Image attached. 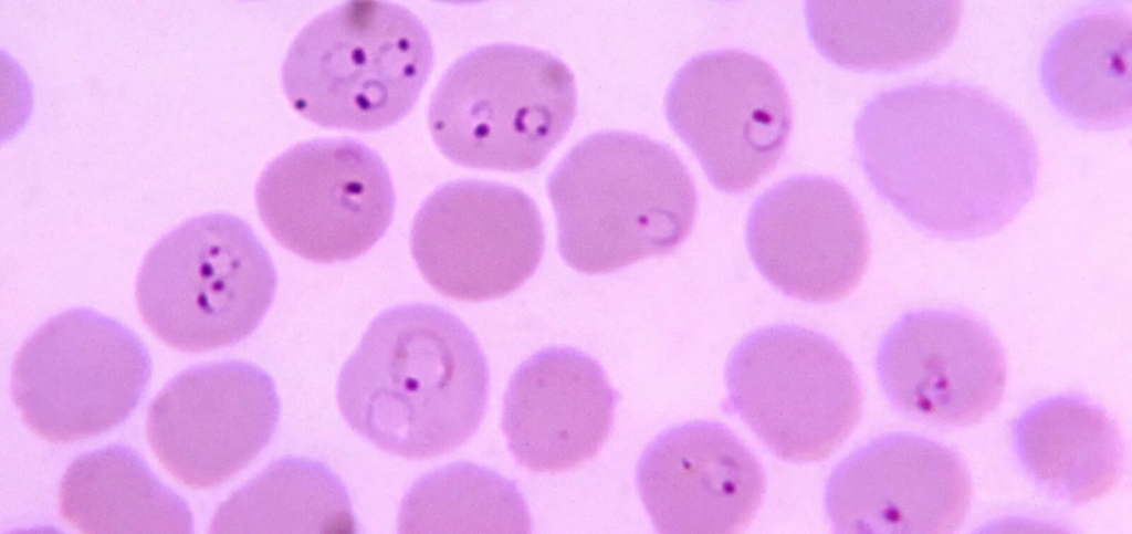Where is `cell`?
Instances as JSON below:
<instances>
[{"label": "cell", "mask_w": 1132, "mask_h": 534, "mask_svg": "<svg viewBox=\"0 0 1132 534\" xmlns=\"http://www.w3.org/2000/svg\"><path fill=\"white\" fill-rule=\"evenodd\" d=\"M855 146L873 190L944 240L1003 230L1038 181V149L1026 123L992 94L960 82L877 94L855 122Z\"/></svg>", "instance_id": "6da1fadb"}, {"label": "cell", "mask_w": 1132, "mask_h": 534, "mask_svg": "<svg viewBox=\"0 0 1132 534\" xmlns=\"http://www.w3.org/2000/svg\"><path fill=\"white\" fill-rule=\"evenodd\" d=\"M489 387L469 327L440 306L415 303L370 323L340 370L337 401L352 429L379 449L428 459L473 436Z\"/></svg>", "instance_id": "7a4b0ae2"}, {"label": "cell", "mask_w": 1132, "mask_h": 534, "mask_svg": "<svg viewBox=\"0 0 1132 534\" xmlns=\"http://www.w3.org/2000/svg\"><path fill=\"white\" fill-rule=\"evenodd\" d=\"M558 250L573 269L600 274L679 247L696 212L694 182L664 144L601 132L574 146L547 180Z\"/></svg>", "instance_id": "3957f363"}, {"label": "cell", "mask_w": 1132, "mask_h": 534, "mask_svg": "<svg viewBox=\"0 0 1132 534\" xmlns=\"http://www.w3.org/2000/svg\"><path fill=\"white\" fill-rule=\"evenodd\" d=\"M432 65L430 34L415 13L390 2L347 1L298 32L282 84L311 123L375 132L410 113Z\"/></svg>", "instance_id": "277c9868"}, {"label": "cell", "mask_w": 1132, "mask_h": 534, "mask_svg": "<svg viewBox=\"0 0 1132 534\" xmlns=\"http://www.w3.org/2000/svg\"><path fill=\"white\" fill-rule=\"evenodd\" d=\"M577 96L572 71L548 52L510 43L476 48L437 85L428 123L457 165L536 169L568 133Z\"/></svg>", "instance_id": "5b68a950"}, {"label": "cell", "mask_w": 1132, "mask_h": 534, "mask_svg": "<svg viewBox=\"0 0 1132 534\" xmlns=\"http://www.w3.org/2000/svg\"><path fill=\"white\" fill-rule=\"evenodd\" d=\"M276 284L273 261L251 227L229 213H209L184 222L148 251L136 301L164 343L208 352L251 335Z\"/></svg>", "instance_id": "8992f818"}, {"label": "cell", "mask_w": 1132, "mask_h": 534, "mask_svg": "<svg viewBox=\"0 0 1132 534\" xmlns=\"http://www.w3.org/2000/svg\"><path fill=\"white\" fill-rule=\"evenodd\" d=\"M727 402L776 457L817 462L830 457L861 416L858 375L826 335L777 324L750 333L730 355Z\"/></svg>", "instance_id": "52a82bcc"}, {"label": "cell", "mask_w": 1132, "mask_h": 534, "mask_svg": "<svg viewBox=\"0 0 1132 534\" xmlns=\"http://www.w3.org/2000/svg\"><path fill=\"white\" fill-rule=\"evenodd\" d=\"M151 374L140 338L85 307L51 317L21 345L11 397L24 423L50 442L104 433L137 407Z\"/></svg>", "instance_id": "ba28073f"}, {"label": "cell", "mask_w": 1132, "mask_h": 534, "mask_svg": "<svg viewBox=\"0 0 1132 534\" xmlns=\"http://www.w3.org/2000/svg\"><path fill=\"white\" fill-rule=\"evenodd\" d=\"M260 219L296 255L317 263L348 261L388 230L395 191L379 155L349 138L315 139L287 149L255 187Z\"/></svg>", "instance_id": "9c48e42d"}, {"label": "cell", "mask_w": 1132, "mask_h": 534, "mask_svg": "<svg viewBox=\"0 0 1132 534\" xmlns=\"http://www.w3.org/2000/svg\"><path fill=\"white\" fill-rule=\"evenodd\" d=\"M671 128L720 191L742 193L776 167L792 128L790 103L777 72L737 50L688 61L664 101Z\"/></svg>", "instance_id": "30bf717a"}, {"label": "cell", "mask_w": 1132, "mask_h": 534, "mask_svg": "<svg viewBox=\"0 0 1132 534\" xmlns=\"http://www.w3.org/2000/svg\"><path fill=\"white\" fill-rule=\"evenodd\" d=\"M410 245L420 273L436 291L481 302L510 294L534 274L544 252V224L522 190L457 180L422 202Z\"/></svg>", "instance_id": "8fae6325"}, {"label": "cell", "mask_w": 1132, "mask_h": 534, "mask_svg": "<svg viewBox=\"0 0 1132 534\" xmlns=\"http://www.w3.org/2000/svg\"><path fill=\"white\" fill-rule=\"evenodd\" d=\"M279 417L271 376L256 365L224 360L175 376L148 407L146 436L177 481L209 489L237 474L268 446Z\"/></svg>", "instance_id": "7c38bea8"}, {"label": "cell", "mask_w": 1132, "mask_h": 534, "mask_svg": "<svg viewBox=\"0 0 1132 534\" xmlns=\"http://www.w3.org/2000/svg\"><path fill=\"white\" fill-rule=\"evenodd\" d=\"M880 386L902 415L941 427L979 422L1000 404L1007 367L992 329L951 308L903 314L876 356Z\"/></svg>", "instance_id": "4fadbf2b"}, {"label": "cell", "mask_w": 1132, "mask_h": 534, "mask_svg": "<svg viewBox=\"0 0 1132 534\" xmlns=\"http://www.w3.org/2000/svg\"><path fill=\"white\" fill-rule=\"evenodd\" d=\"M746 244L774 287L811 303L835 302L850 293L870 251L853 196L838 181L813 175L779 181L755 200Z\"/></svg>", "instance_id": "5bb4252c"}, {"label": "cell", "mask_w": 1132, "mask_h": 534, "mask_svg": "<svg viewBox=\"0 0 1132 534\" xmlns=\"http://www.w3.org/2000/svg\"><path fill=\"white\" fill-rule=\"evenodd\" d=\"M971 500L963 459L906 432L859 447L834 469L825 490L826 512L838 533H952Z\"/></svg>", "instance_id": "9a60e30c"}, {"label": "cell", "mask_w": 1132, "mask_h": 534, "mask_svg": "<svg viewBox=\"0 0 1132 534\" xmlns=\"http://www.w3.org/2000/svg\"><path fill=\"white\" fill-rule=\"evenodd\" d=\"M637 486L659 533H736L765 492L763 468L725 426L691 421L657 436L637 463Z\"/></svg>", "instance_id": "2e32d148"}, {"label": "cell", "mask_w": 1132, "mask_h": 534, "mask_svg": "<svg viewBox=\"0 0 1132 534\" xmlns=\"http://www.w3.org/2000/svg\"><path fill=\"white\" fill-rule=\"evenodd\" d=\"M618 395L597 360L572 347L542 349L513 373L502 429L515 460L560 472L591 459L608 438Z\"/></svg>", "instance_id": "e0dca14e"}, {"label": "cell", "mask_w": 1132, "mask_h": 534, "mask_svg": "<svg viewBox=\"0 0 1132 534\" xmlns=\"http://www.w3.org/2000/svg\"><path fill=\"white\" fill-rule=\"evenodd\" d=\"M1010 440L1036 485L1072 504L1107 494L1122 475L1121 432L1103 408L1081 394L1031 405L1013 421Z\"/></svg>", "instance_id": "ac0fdd59"}, {"label": "cell", "mask_w": 1132, "mask_h": 534, "mask_svg": "<svg viewBox=\"0 0 1132 534\" xmlns=\"http://www.w3.org/2000/svg\"><path fill=\"white\" fill-rule=\"evenodd\" d=\"M1131 13L1101 4L1068 20L1046 44L1041 86L1054 107L1078 127L1131 125Z\"/></svg>", "instance_id": "d6986e66"}, {"label": "cell", "mask_w": 1132, "mask_h": 534, "mask_svg": "<svg viewBox=\"0 0 1132 534\" xmlns=\"http://www.w3.org/2000/svg\"><path fill=\"white\" fill-rule=\"evenodd\" d=\"M960 1H807L805 19L818 52L856 71L897 72L925 63L953 41Z\"/></svg>", "instance_id": "ffe728a7"}, {"label": "cell", "mask_w": 1132, "mask_h": 534, "mask_svg": "<svg viewBox=\"0 0 1132 534\" xmlns=\"http://www.w3.org/2000/svg\"><path fill=\"white\" fill-rule=\"evenodd\" d=\"M62 519L83 533H192L188 504L128 446L78 456L57 492Z\"/></svg>", "instance_id": "44dd1931"}, {"label": "cell", "mask_w": 1132, "mask_h": 534, "mask_svg": "<svg viewBox=\"0 0 1132 534\" xmlns=\"http://www.w3.org/2000/svg\"><path fill=\"white\" fill-rule=\"evenodd\" d=\"M349 494L323 462L284 457L233 492L217 510L212 533H356Z\"/></svg>", "instance_id": "7402d4cb"}, {"label": "cell", "mask_w": 1132, "mask_h": 534, "mask_svg": "<svg viewBox=\"0 0 1132 534\" xmlns=\"http://www.w3.org/2000/svg\"><path fill=\"white\" fill-rule=\"evenodd\" d=\"M400 533H528L532 520L516 484L471 462L420 478L406 493Z\"/></svg>", "instance_id": "603a6c76"}]
</instances>
